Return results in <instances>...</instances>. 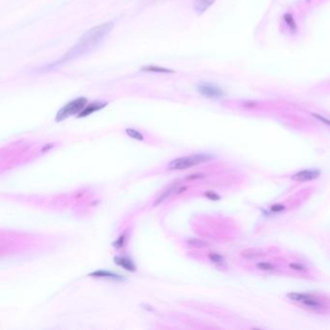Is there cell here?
Listing matches in <instances>:
<instances>
[{"mask_svg": "<svg viewBox=\"0 0 330 330\" xmlns=\"http://www.w3.org/2000/svg\"><path fill=\"white\" fill-rule=\"evenodd\" d=\"M125 132H126L127 135L129 136L130 138H134V140H144V135H142L140 131H138V130H136V129H133V128H127V129L125 130Z\"/></svg>", "mask_w": 330, "mask_h": 330, "instance_id": "2e32d148", "label": "cell"}, {"mask_svg": "<svg viewBox=\"0 0 330 330\" xmlns=\"http://www.w3.org/2000/svg\"><path fill=\"white\" fill-rule=\"evenodd\" d=\"M288 268H290V270H294L300 274H308V272H309L308 268L300 262H290L288 264Z\"/></svg>", "mask_w": 330, "mask_h": 330, "instance_id": "5bb4252c", "label": "cell"}, {"mask_svg": "<svg viewBox=\"0 0 330 330\" xmlns=\"http://www.w3.org/2000/svg\"><path fill=\"white\" fill-rule=\"evenodd\" d=\"M106 106V103H102V102H95V103H92L88 106H86V108L78 114V118H86V116H88L90 114L104 108Z\"/></svg>", "mask_w": 330, "mask_h": 330, "instance_id": "52a82bcc", "label": "cell"}, {"mask_svg": "<svg viewBox=\"0 0 330 330\" xmlns=\"http://www.w3.org/2000/svg\"><path fill=\"white\" fill-rule=\"evenodd\" d=\"M124 238H125V236H124V234H122V236H120V238L118 240V241H116V242H114V246H116V247H118V248L122 247V246L124 245Z\"/></svg>", "mask_w": 330, "mask_h": 330, "instance_id": "7402d4cb", "label": "cell"}, {"mask_svg": "<svg viewBox=\"0 0 330 330\" xmlns=\"http://www.w3.org/2000/svg\"><path fill=\"white\" fill-rule=\"evenodd\" d=\"M189 243L193 246H196V247H204V246H206V243H204V241H200V240H191L189 241Z\"/></svg>", "mask_w": 330, "mask_h": 330, "instance_id": "d6986e66", "label": "cell"}, {"mask_svg": "<svg viewBox=\"0 0 330 330\" xmlns=\"http://www.w3.org/2000/svg\"><path fill=\"white\" fill-rule=\"evenodd\" d=\"M86 104H88L86 98H84V97L76 98L60 108L56 114V120L58 122H60V121H63L66 118H68L69 116H72L74 114H78L86 108Z\"/></svg>", "mask_w": 330, "mask_h": 330, "instance_id": "277c9868", "label": "cell"}, {"mask_svg": "<svg viewBox=\"0 0 330 330\" xmlns=\"http://www.w3.org/2000/svg\"><path fill=\"white\" fill-rule=\"evenodd\" d=\"M286 206H283V204H275V206H271V210L273 212H281L283 210H285Z\"/></svg>", "mask_w": 330, "mask_h": 330, "instance_id": "ffe728a7", "label": "cell"}, {"mask_svg": "<svg viewBox=\"0 0 330 330\" xmlns=\"http://www.w3.org/2000/svg\"><path fill=\"white\" fill-rule=\"evenodd\" d=\"M211 159H212V156L208 154H204V153L193 154V155L183 156V157L172 160L168 164V168L170 170H182L189 168L191 166L204 164L206 162H208Z\"/></svg>", "mask_w": 330, "mask_h": 330, "instance_id": "3957f363", "label": "cell"}, {"mask_svg": "<svg viewBox=\"0 0 330 330\" xmlns=\"http://www.w3.org/2000/svg\"><path fill=\"white\" fill-rule=\"evenodd\" d=\"M284 18H285L286 24L290 26V30H296V22L294 20L292 16L290 15V14H286Z\"/></svg>", "mask_w": 330, "mask_h": 330, "instance_id": "ac0fdd59", "label": "cell"}, {"mask_svg": "<svg viewBox=\"0 0 330 330\" xmlns=\"http://www.w3.org/2000/svg\"><path fill=\"white\" fill-rule=\"evenodd\" d=\"M172 192H174V190L172 189H170V190H166V191L165 193L163 194V195L160 196L157 200H156V202H154V206H158V204H162L164 200H165L166 198H168V196H170L172 195Z\"/></svg>", "mask_w": 330, "mask_h": 330, "instance_id": "e0dca14e", "label": "cell"}, {"mask_svg": "<svg viewBox=\"0 0 330 330\" xmlns=\"http://www.w3.org/2000/svg\"><path fill=\"white\" fill-rule=\"evenodd\" d=\"M208 258H210V260L217 264V266H224L225 264V258H223V256L219 255L217 253H210L208 255Z\"/></svg>", "mask_w": 330, "mask_h": 330, "instance_id": "9a60e30c", "label": "cell"}, {"mask_svg": "<svg viewBox=\"0 0 330 330\" xmlns=\"http://www.w3.org/2000/svg\"><path fill=\"white\" fill-rule=\"evenodd\" d=\"M313 116L314 118H316V120H320V121H322V122H324V124H326V125H328V126H330V120H328V118H326L324 116H320V114H313Z\"/></svg>", "mask_w": 330, "mask_h": 330, "instance_id": "44dd1931", "label": "cell"}, {"mask_svg": "<svg viewBox=\"0 0 330 330\" xmlns=\"http://www.w3.org/2000/svg\"><path fill=\"white\" fill-rule=\"evenodd\" d=\"M206 196L208 198H210V200H219V198H220L219 196L217 195V194H215V193H213V192H208V193L206 194Z\"/></svg>", "mask_w": 330, "mask_h": 330, "instance_id": "cb8c5ba5", "label": "cell"}, {"mask_svg": "<svg viewBox=\"0 0 330 330\" xmlns=\"http://www.w3.org/2000/svg\"><path fill=\"white\" fill-rule=\"evenodd\" d=\"M286 298L292 302L301 306L309 312L316 314H328L330 313V305L328 300L322 298L318 294H313L309 292H290Z\"/></svg>", "mask_w": 330, "mask_h": 330, "instance_id": "7a4b0ae2", "label": "cell"}, {"mask_svg": "<svg viewBox=\"0 0 330 330\" xmlns=\"http://www.w3.org/2000/svg\"><path fill=\"white\" fill-rule=\"evenodd\" d=\"M264 255V253H262L260 250H256V249H247L241 253L242 258L249 260H254L256 258H260Z\"/></svg>", "mask_w": 330, "mask_h": 330, "instance_id": "7c38bea8", "label": "cell"}, {"mask_svg": "<svg viewBox=\"0 0 330 330\" xmlns=\"http://www.w3.org/2000/svg\"><path fill=\"white\" fill-rule=\"evenodd\" d=\"M320 172L318 170H304L294 174L292 176V180L306 182V181L316 180L318 178H320Z\"/></svg>", "mask_w": 330, "mask_h": 330, "instance_id": "8992f818", "label": "cell"}, {"mask_svg": "<svg viewBox=\"0 0 330 330\" xmlns=\"http://www.w3.org/2000/svg\"><path fill=\"white\" fill-rule=\"evenodd\" d=\"M142 70L144 71V72H151V73H166V74L174 73L172 70L162 68V67H159V66H154V65H150V66L144 67Z\"/></svg>", "mask_w": 330, "mask_h": 330, "instance_id": "4fadbf2b", "label": "cell"}, {"mask_svg": "<svg viewBox=\"0 0 330 330\" xmlns=\"http://www.w3.org/2000/svg\"><path fill=\"white\" fill-rule=\"evenodd\" d=\"M214 1L215 0H195L194 9L198 15H200L210 8V6L214 3Z\"/></svg>", "mask_w": 330, "mask_h": 330, "instance_id": "9c48e42d", "label": "cell"}, {"mask_svg": "<svg viewBox=\"0 0 330 330\" xmlns=\"http://www.w3.org/2000/svg\"><path fill=\"white\" fill-rule=\"evenodd\" d=\"M204 178V174H191L190 176H188V180H200Z\"/></svg>", "mask_w": 330, "mask_h": 330, "instance_id": "603a6c76", "label": "cell"}, {"mask_svg": "<svg viewBox=\"0 0 330 330\" xmlns=\"http://www.w3.org/2000/svg\"><path fill=\"white\" fill-rule=\"evenodd\" d=\"M114 262L120 266L121 268H123L124 270H128V271H136V266L134 262L124 256H116L114 258Z\"/></svg>", "mask_w": 330, "mask_h": 330, "instance_id": "30bf717a", "label": "cell"}, {"mask_svg": "<svg viewBox=\"0 0 330 330\" xmlns=\"http://www.w3.org/2000/svg\"><path fill=\"white\" fill-rule=\"evenodd\" d=\"M198 91L202 95H204L208 98H211V99H217V98H221L222 96H224L223 90H221L218 86H216L214 84H210V82H204V84H200Z\"/></svg>", "mask_w": 330, "mask_h": 330, "instance_id": "5b68a950", "label": "cell"}, {"mask_svg": "<svg viewBox=\"0 0 330 330\" xmlns=\"http://www.w3.org/2000/svg\"><path fill=\"white\" fill-rule=\"evenodd\" d=\"M255 266L256 270L262 271V272H268V273L276 272L278 270L277 266L270 262H258L256 264Z\"/></svg>", "mask_w": 330, "mask_h": 330, "instance_id": "8fae6325", "label": "cell"}, {"mask_svg": "<svg viewBox=\"0 0 330 330\" xmlns=\"http://www.w3.org/2000/svg\"><path fill=\"white\" fill-rule=\"evenodd\" d=\"M112 26V22H106L94 28H91L86 34H84V36L80 39V42L69 52V54H66V58L71 60L74 56L76 58L82 54L91 50L94 46L102 42L106 34L110 33Z\"/></svg>", "mask_w": 330, "mask_h": 330, "instance_id": "6da1fadb", "label": "cell"}, {"mask_svg": "<svg viewBox=\"0 0 330 330\" xmlns=\"http://www.w3.org/2000/svg\"><path fill=\"white\" fill-rule=\"evenodd\" d=\"M90 276L91 277H96V278H106V279H112V280H123V277L121 275H118L116 273H114L112 271H106V270H97L92 273H90Z\"/></svg>", "mask_w": 330, "mask_h": 330, "instance_id": "ba28073f", "label": "cell"}]
</instances>
